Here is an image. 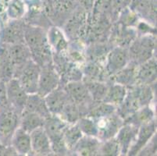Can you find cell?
Instances as JSON below:
<instances>
[{
	"mask_svg": "<svg viewBox=\"0 0 157 156\" xmlns=\"http://www.w3.org/2000/svg\"><path fill=\"white\" fill-rule=\"evenodd\" d=\"M23 111L31 112L38 114L45 119L51 115L50 112L45 103V98L44 97L39 95L38 93L28 94L25 106Z\"/></svg>",
	"mask_w": 157,
	"mask_h": 156,
	"instance_id": "20",
	"label": "cell"
},
{
	"mask_svg": "<svg viewBox=\"0 0 157 156\" xmlns=\"http://www.w3.org/2000/svg\"><path fill=\"white\" fill-rule=\"evenodd\" d=\"M82 81L86 86L87 89L95 102L103 101L109 88V84L105 81H93L82 78Z\"/></svg>",
	"mask_w": 157,
	"mask_h": 156,
	"instance_id": "26",
	"label": "cell"
},
{
	"mask_svg": "<svg viewBox=\"0 0 157 156\" xmlns=\"http://www.w3.org/2000/svg\"><path fill=\"white\" fill-rule=\"evenodd\" d=\"M60 75L53 64L41 67L37 93L42 97L58 88L60 84Z\"/></svg>",
	"mask_w": 157,
	"mask_h": 156,
	"instance_id": "7",
	"label": "cell"
},
{
	"mask_svg": "<svg viewBox=\"0 0 157 156\" xmlns=\"http://www.w3.org/2000/svg\"><path fill=\"white\" fill-rule=\"evenodd\" d=\"M63 88L70 98L79 106L82 116H86L95 101L92 100L83 81H70L64 84Z\"/></svg>",
	"mask_w": 157,
	"mask_h": 156,
	"instance_id": "5",
	"label": "cell"
},
{
	"mask_svg": "<svg viewBox=\"0 0 157 156\" xmlns=\"http://www.w3.org/2000/svg\"><path fill=\"white\" fill-rule=\"evenodd\" d=\"M130 63L128 47L117 46L109 51L106 57L105 72L109 76H113L121 71Z\"/></svg>",
	"mask_w": 157,
	"mask_h": 156,
	"instance_id": "9",
	"label": "cell"
},
{
	"mask_svg": "<svg viewBox=\"0 0 157 156\" xmlns=\"http://www.w3.org/2000/svg\"><path fill=\"white\" fill-rule=\"evenodd\" d=\"M76 124L83 135L98 137V128L95 120L88 116H81Z\"/></svg>",
	"mask_w": 157,
	"mask_h": 156,
	"instance_id": "34",
	"label": "cell"
},
{
	"mask_svg": "<svg viewBox=\"0 0 157 156\" xmlns=\"http://www.w3.org/2000/svg\"><path fill=\"white\" fill-rule=\"evenodd\" d=\"M78 0H53L54 13L52 17L56 18L58 15L70 14L77 8Z\"/></svg>",
	"mask_w": 157,
	"mask_h": 156,
	"instance_id": "35",
	"label": "cell"
},
{
	"mask_svg": "<svg viewBox=\"0 0 157 156\" xmlns=\"http://www.w3.org/2000/svg\"><path fill=\"white\" fill-rule=\"evenodd\" d=\"M139 127L131 124L124 123L121 127L115 138L117 141L121 148V154L126 155L128 154L131 146L133 144L136 137L138 130Z\"/></svg>",
	"mask_w": 157,
	"mask_h": 156,
	"instance_id": "16",
	"label": "cell"
},
{
	"mask_svg": "<svg viewBox=\"0 0 157 156\" xmlns=\"http://www.w3.org/2000/svg\"><path fill=\"white\" fill-rule=\"evenodd\" d=\"M69 125L70 124L66 123L58 115L51 114L49 116L45 119L42 127L48 135L51 143L63 139L64 131Z\"/></svg>",
	"mask_w": 157,
	"mask_h": 156,
	"instance_id": "15",
	"label": "cell"
},
{
	"mask_svg": "<svg viewBox=\"0 0 157 156\" xmlns=\"http://www.w3.org/2000/svg\"><path fill=\"white\" fill-rule=\"evenodd\" d=\"M82 136L83 134L81 133V130L76 124L69 125L67 128L66 129L63 134V140L70 152L74 148L75 144L78 142V141L82 137Z\"/></svg>",
	"mask_w": 157,
	"mask_h": 156,
	"instance_id": "33",
	"label": "cell"
},
{
	"mask_svg": "<svg viewBox=\"0 0 157 156\" xmlns=\"http://www.w3.org/2000/svg\"><path fill=\"white\" fill-rule=\"evenodd\" d=\"M26 23L21 19L13 20L8 23L1 32V42L5 45H12L24 42V28Z\"/></svg>",
	"mask_w": 157,
	"mask_h": 156,
	"instance_id": "11",
	"label": "cell"
},
{
	"mask_svg": "<svg viewBox=\"0 0 157 156\" xmlns=\"http://www.w3.org/2000/svg\"><path fill=\"white\" fill-rule=\"evenodd\" d=\"M10 145L15 150L17 155H30L32 154L31 144V136L30 133L23 130L21 127H18L15 131Z\"/></svg>",
	"mask_w": 157,
	"mask_h": 156,
	"instance_id": "19",
	"label": "cell"
},
{
	"mask_svg": "<svg viewBox=\"0 0 157 156\" xmlns=\"http://www.w3.org/2000/svg\"><path fill=\"white\" fill-rule=\"evenodd\" d=\"M115 112H117V106L112 104L105 101L94 102L86 116L90 117L93 120H97L111 115Z\"/></svg>",
	"mask_w": 157,
	"mask_h": 156,
	"instance_id": "31",
	"label": "cell"
},
{
	"mask_svg": "<svg viewBox=\"0 0 157 156\" xmlns=\"http://www.w3.org/2000/svg\"><path fill=\"white\" fill-rule=\"evenodd\" d=\"M137 70H138V65L130 62L124 68L112 76L113 77V82L122 84L127 88L136 85Z\"/></svg>",
	"mask_w": 157,
	"mask_h": 156,
	"instance_id": "23",
	"label": "cell"
},
{
	"mask_svg": "<svg viewBox=\"0 0 157 156\" xmlns=\"http://www.w3.org/2000/svg\"><path fill=\"white\" fill-rule=\"evenodd\" d=\"M98 128V138L101 141L115 137L121 127L124 125V120L117 112L109 116L95 120Z\"/></svg>",
	"mask_w": 157,
	"mask_h": 156,
	"instance_id": "8",
	"label": "cell"
},
{
	"mask_svg": "<svg viewBox=\"0 0 157 156\" xmlns=\"http://www.w3.org/2000/svg\"><path fill=\"white\" fill-rule=\"evenodd\" d=\"M155 152H156V135L154 134L138 154V155H153Z\"/></svg>",
	"mask_w": 157,
	"mask_h": 156,
	"instance_id": "39",
	"label": "cell"
},
{
	"mask_svg": "<svg viewBox=\"0 0 157 156\" xmlns=\"http://www.w3.org/2000/svg\"><path fill=\"white\" fill-rule=\"evenodd\" d=\"M6 45L10 59L15 67L23 65L31 59V51L24 42Z\"/></svg>",
	"mask_w": 157,
	"mask_h": 156,
	"instance_id": "21",
	"label": "cell"
},
{
	"mask_svg": "<svg viewBox=\"0 0 157 156\" xmlns=\"http://www.w3.org/2000/svg\"><path fill=\"white\" fill-rule=\"evenodd\" d=\"M59 117L70 125L75 124L82 116L79 106L72 100L68 101L59 114Z\"/></svg>",
	"mask_w": 157,
	"mask_h": 156,
	"instance_id": "32",
	"label": "cell"
},
{
	"mask_svg": "<svg viewBox=\"0 0 157 156\" xmlns=\"http://www.w3.org/2000/svg\"><path fill=\"white\" fill-rule=\"evenodd\" d=\"M121 154V148L115 137L101 141L99 155L117 156Z\"/></svg>",
	"mask_w": 157,
	"mask_h": 156,
	"instance_id": "36",
	"label": "cell"
},
{
	"mask_svg": "<svg viewBox=\"0 0 157 156\" xmlns=\"http://www.w3.org/2000/svg\"><path fill=\"white\" fill-rule=\"evenodd\" d=\"M101 141L98 137L83 135L75 144L71 153L76 155H99Z\"/></svg>",
	"mask_w": 157,
	"mask_h": 156,
	"instance_id": "17",
	"label": "cell"
},
{
	"mask_svg": "<svg viewBox=\"0 0 157 156\" xmlns=\"http://www.w3.org/2000/svg\"><path fill=\"white\" fill-rule=\"evenodd\" d=\"M157 63L155 57L138 66L137 84L152 85L156 80Z\"/></svg>",
	"mask_w": 157,
	"mask_h": 156,
	"instance_id": "18",
	"label": "cell"
},
{
	"mask_svg": "<svg viewBox=\"0 0 157 156\" xmlns=\"http://www.w3.org/2000/svg\"><path fill=\"white\" fill-rule=\"evenodd\" d=\"M85 19L83 11L74 10V14L70 19H67L65 29L67 37L70 38H76L80 35L81 28H82V21Z\"/></svg>",
	"mask_w": 157,
	"mask_h": 156,
	"instance_id": "30",
	"label": "cell"
},
{
	"mask_svg": "<svg viewBox=\"0 0 157 156\" xmlns=\"http://www.w3.org/2000/svg\"><path fill=\"white\" fill-rule=\"evenodd\" d=\"M44 98L50 113L53 115H59L66 104L71 100L67 93L66 92L63 86H61V84L48 93Z\"/></svg>",
	"mask_w": 157,
	"mask_h": 156,
	"instance_id": "14",
	"label": "cell"
},
{
	"mask_svg": "<svg viewBox=\"0 0 157 156\" xmlns=\"http://www.w3.org/2000/svg\"><path fill=\"white\" fill-rule=\"evenodd\" d=\"M32 154L35 155H52V151L48 135L43 127L35 129L30 133Z\"/></svg>",
	"mask_w": 157,
	"mask_h": 156,
	"instance_id": "12",
	"label": "cell"
},
{
	"mask_svg": "<svg viewBox=\"0 0 157 156\" xmlns=\"http://www.w3.org/2000/svg\"><path fill=\"white\" fill-rule=\"evenodd\" d=\"M21 115L11 107L0 110V144L10 145L11 139L20 127Z\"/></svg>",
	"mask_w": 157,
	"mask_h": 156,
	"instance_id": "6",
	"label": "cell"
},
{
	"mask_svg": "<svg viewBox=\"0 0 157 156\" xmlns=\"http://www.w3.org/2000/svg\"><path fill=\"white\" fill-rule=\"evenodd\" d=\"M44 122L45 118L38 114L23 111L20 119V127L27 132L31 133L35 129L43 127Z\"/></svg>",
	"mask_w": 157,
	"mask_h": 156,
	"instance_id": "27",
	"label": "cell"
},
{
	"mask_svg": "<svg viewBox=\"0 0 157 156\" xmlns=\"http://www.w3.org/2000/svg\"><path fill=\"white\" fill-rule=\"evenodd\" d=\"M154 120V112L148 105L138 108L134 113L128 116L124 122L131 124L139 127L142 125L151 122Z\"/></svg>",
	"mask_w": 157,
	"mask_h": 156,
	"instance_id": "29",
	"label": "cell"
},
{
	"mask_svg": "<svg viewBox=\"0 0 157 156\" xmlns=\"http://www.w3.org/2000/svg\"><path fill=\"white\" fill-rule=\"evenodd\" d=\"M7 99L10 106L21 115L28 94L24 91L17 78H12L6 83Z\"/></svg>",
	"mask_w": 157,
	"mask_h": 156,
	"instance_id": "10",
	"label": "cell"
},
{
	"mask_svg": "<svg viewBox=\"0 0 157 156\" xmlns=\"http://www.w3.org/2000/svg\"><path fill=\"white\" fill-rule=\"evenodd\" d=\"M47 38L48 44L51 48H54L56 54H61L63 51L67 50L68 47V41L65 38L63 31L56 26L48 28L47 31Z\"/></svg>",
	"mask_w": 157,
	"mask_h": 156,
	"instance_id": "24",
	"label": "cell"
},
{
	"mask_svg": "<svg viewBox=\"0 0 157 156\" xmlns=\"http://www.w3.org/2000/svg\"><path fill=\"white\" fill-rule=\"evenodd\" d=\"M10 105L7 99L6 83L0 80V110L9 108Z\"/></svg>",
	"mask_w": 157,
	"mask_h": 156,
	"instance_id": "40",
	"label": "cell"
},
{
	"mask_svg": "<svg viewBox=\"0 0 157 156\" xmlns=\"http://www.w3.org/2000/svg\"><path fill=\"white\" fill-rule=\"evenodd\" d=\"M130 8L148 21H154L155 18V6L152 0H131Z\"/></svg>",
	"mask_w": 157,
	"mask_h": 156,
	"instance_id": "25",
	"label": "cell"
},
{
	"mask_svg": "<svg viewBox=\"0 0 157 156\" xmlns=\"http://www.w3.org/2000/svg\"><path fill=\"white\" fill-rule=\"evenodd\" d=\"M128 48L130 62L138 66L143 63L154 57L155 48L154 34H144L135 38Z\"/></svg>",
	"mask_w": 157,
	"mask_h": 156,
	"instance_id": "3",
	"label": "cell"
},
{
	"mask_svg": "<svg viewBox=\"0 0 157 156\" xmlns=\"http://www.w3.org/2000/svg\"><path fill=\"white\" fill-rule=\"evenodd\" d=\"M24 12V2L21 0H13L8 7V15L13 20L21 19Z\"/></svg>",
	"mask_w": 157,
	"mask_h": 156,
	"instance_id": "38",
	"label": "cell"
},
{
	"mask_svg": "<svg viewBox=\"0 0 157 156\" xmlns=\"http://www.w3.org/2000/svg\"><path fill=\"white\" fill-rule=\"evenodd\" d=\"M41 67L31 59L23 65L15 67L14 78H17L28 94L37 93Z\"/></svg>",
	"mask_w": 157,
	"mask_h": 156,
	"instance_id": "4",
	"label": "cell"
},
{
	"mask_svg": "<svg viewBox=\"0 0 157 156\" xmlns=\"http://www.w3.org/2000/svg\"><path fill=\"white\" fill-rule=\"evenodd\" d=\"M24 43L31 51V59L40 67L53 64L52 48L48 44L45 28L26 24L24 28Z\"/></svg>",
	"mask_w": 157,
	"mask_h": 156,
	"instance_id": "1",
	"label": "cell"
},
{
	"mask_svg": "<svg viewBox=\"0 0 157 156\" xmlns=\"http://www.w3.org/2000/svg\"><path fill=\"white\" fill-rule=\"evenodd\" d=\"M153 98V91L150 85L136 84L128 88L124 100L117 107V112L124 120L138 108L150 104Z\"/></svg>",
	"mask_w": 157,
	"mask_h": 156,
	"instance_id": "2",
	"label": "cell"
},
{
	"mask_svg": "<svg viewBox=\"0 0 157 156\" xmlns=\"http://www.w3.org/2000/svg\"><path fill=\"white\" fill-rule=\"evenodd\" d=\"M128 92V88L117 83L109 84L108 91L103 101L115 106H119L124 101Z\"/></svg>",
	"mask_w": 157,
	"mask_h": 156,
	"instance_id": "28",
	"label": "cell"
},
{
	"mask_svg": "<svg viewBox=\"0 0 157 156\" xmlns=\"http://www.w3.org/2000/svg\"><path fill=\"white\" fill-rule=\"evenodd\" d=\"M100 65H98L95 62H90L85 67L83 72V78L93 81H103L101 78L103 74V70H102Z\"/></svg>",
	"mask_w": 157,
	"mask_h": 156,
	"instance_id": "37",
	"label": "cell"
},
{
	"mask_svg": "<svg viewBox=\"0 0 157 156\" xmlns=\"http://www.w3.org/2000/svg\"><path fill=\"white\" fill-rule=\"evenodd\" d=\"M15 67L9 55L7 45L1 44L0 45V80L6 83L14 77Z\"/></svg>",
	"mask_w": 157,
	"mask_h": 156,
	"instance_id": "22",
	"label": "cell"
},
{
	"mask_svg": "<svg viewBox=\"0 0 157 156\" xmlns=\"http://www.w3.org/2000/svg\"><path fill=\"white\" fill-rule=\"evenodd\" d=\"M155 130H156V124L154 120L148 124L139 127L135 141L128 151V155H137L141 149L155 134Z\"/></svg>",
	"mask_w": 157,
	"mask_h": 156,
	"instance_id": "13",
	"label": "cell"
}]
</instances>
